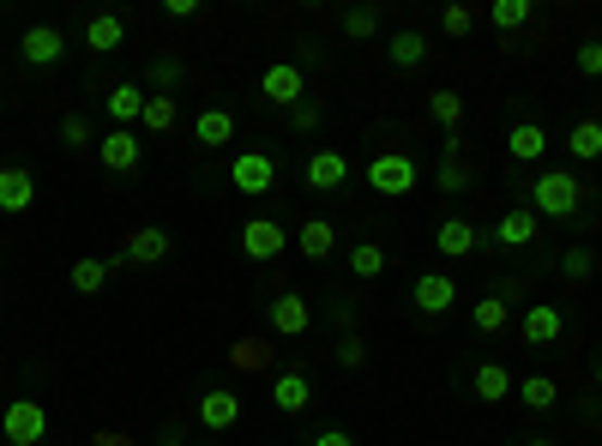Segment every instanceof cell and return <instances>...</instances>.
<instances>
[{
    "mask_svg": "<svg viewBox=\"0 0 602 446\" xmlns=\"http://www.w3.org/2000/svg\"><path fill=\"white\" fill-rule=\"evenodd\" d=\"M308 326H314L308 296H301V289H277V296H272V332H277V338H301Z\"/></svg>",
    "mask_w": 602,
    "mask_h": 446,
    "instance_id": "cell-6",
    "label": "cell"
},
{
    "mask_svg": "<svg viewBox=\"0 0 602 446\" xmlns=\"http://www.w3.org/2000/svg\"><path fill=\"white\" fill-rule=\"evenodd\" d=\"M410 302H416L422 314H452V308H459V284L446 272H422L416 284H410Z\"/></svg>",
    "mask_w": 602,
    "mask_h": 446,
    "instance_id": "cell-8",
    "label": "cell"
},
{
    "mask_svg": "<svg viewBox=\"0 0 602 446\" xmlns=\"http://www.w3.org/2000/svg\"><path fill=\"white\" fill-rule=\"evenodd\" d=\"M260 97H265V103H277V109L289 115L296 103H308V73H301L296 61H272V66L260 73Z\"/></svg>",
    "mask_w": 602,
    "mask_h": 446,
    "instance_id": "cell-3",
    "label": "cell"
},
{
    "mask_svg": "<svg viewBox=\"0 0 602 446\" xmlns=\"http://www.w3.org/2000/svg\"><path fill=\"white\" fill-rule=\"evenodd\" d=\"M187 79V66L181 61H170V54H163V61H145V97H175V85Z\"/></svg>",
    "mask_w": 602,
    "mask_h": 446,
    "instance_id": "cell-25",
    "label": "cell"
},
{
    "mask_svg": "<svg viewBox=\"0 0 602 446\" xmlns=\"http://www.w3.org/2000/svg\"><path fill=\"white\" fill-rule=\"evenodd\" d=\"M272 405L284 410V417H301V410L314 405V381H308L301 368H284V374L272 381Z\"/></svg>",
    "mask_w": 602,
    "mask_h": 446,
    "instance_id": "cell-14",
    "label": "cell"
},
{
    "mask_svg": "<svg viewBox=\"0 0 602 446\" xmlns=\"http://www.w3.org/2000/svg\"><path fill=\"white\" fill-rule=\"evenodd\" d=\"M561 272H566V277H573V284H585V277H590V272H597V253H590V248H585V241H573V248H566V253H561Z\"/></svg>",
    "mask_w": 602,
    "mask_h": 446,
    "instance_id": "cell-35",
    "label": "cell"
},
{
    "mask_svg": "<svg viewBox=\"0 0 602 446\" xmlns=\"http://www.w3.org/2000/svg\"><path fill=\"white\" fill-rule=\"evenodd\" d=\"M314 446H355V434H350V429H319Z\"/></svg>",
    "mask_w": 602,
    "mask_h": 446,
    "instance_id": "cell-44",
    "label": "cell"
},
{
    "mask_svg": "<svg viewBox=\"0 0 602 446\" xmlns=\"http://www.w3.org/2000/svg\"><path fill=\"white\" fill-rule=\"evenodd\" d=\"M139 151H145V145H139V133H133V127H109L103 139H97V163H103L109 175H127L133 163H139Z\"/></svg>",
    "mask_w": 602,
    "mask_h": 446,
    "instance_id": "cell-7",
    "label": "cell"
},
{
    "mask_svg": "<svg viewBox=\"0 0 602 446\" xmlns=\"http://www.w3.org/2000/svg\"><path fill=\"white\" fill-rule=\"evenodd\" d=\"M530 13H537V7H530V0H494V30H524L530 25Z\"/></svg>",
    "mask_w": 602,
    "mask_h": 446,
    "instance_id": "cell-34",
    "label": "cell"
},
{
    "mask_svg": "<svg viewBox=\"0 0 602 446\" xmlns=\"http://www.w3.org/2000/svg\"><path fill=\"white\" fill-rule=\"evenodd\" d=\"M537 236H542L537 211H500V218H494V248H506V253H524Z\"/></svg>",
    "mask_w": 602,
    "mask_h": 446,
    "instance_id": "cell-11",
    "label": "cell"
},
{
    "mask_svg": "<svg viewBox=\"0 0 602 446\" xmlns=\"http://www.w3.org/2000/svg\"><path fill=\"white\" fill-rule=\"evenodd\" d=\"M428 115H434V127L452 133V127L464 121V97H459V91H434V97H428Z\"/></svg>",
    "mask_w": 602,
    "mask_h": 446,
    "instance_id": "cell-32",
    "label": "cell"
},
{
    "mask_svg": "<svg viewBox=\"0 0 602 446\" xmlns=\"http://www.w3.org/2000/svg\"><path fill=\"white\" fill-rule=\"evenodd\" d=\"M578 73H585V79H602V37H590V42H578Z\"/></svg>",
    "mask_w": 602,
    "mask_h": 446,
    "instance_id": "cell-39",
    "label": "cell"
},
{
    "mask_svg": "<svg viewBox=\"0 0 602 446\" xmlns=\"http://www.w3.org/2000/svg\"><path fill=\"white\" fill-rule=\"evenodd\" d=\"M229 182H236V194H272V187H277V163L265 158V151H241V158L229 163Z\"/></svg>",
    "mask_w": 602,
    "mask_h": 446,
    "instance_id": "cell-9",
    "label": "cell"
},
{
    "mask_svg": "<svg viewBox=\"0 0 602 446\" xmlns=\"http://www.w3.org/2000/svg\"><path fill=\"white\" fill-rule=\"evenodd\" d=\"M175 121H181V103H175V97H145V115H139L145 133H170Z\"/></svg>",
    "mask_w": 602,
    "mask_h": 446,
    "instance_id": "cell-31",
    "label": "cell"
},
{
    "mask_svg": "<svg viewBox=\"0 0 602 446\" xmlns=\"http://www.w3.org/2000/svg\"><path fill=\"white\" fill-rule=\"evenodd\" d=\"M193 139L205 145V151L229 145V139H236V115H229V109H199V115H193Z\"/></svg>",
    "mask_w": 602,
    "mask_h": 446,
    "instance_id": "cell-21",
    "label": "cell"
},
{
    "mask_svg": "<svg viewBox=\"0 0 602 446\" xmlns=\"http://www.w3.org/2000/svg\"><path fill=\"white\" fill-rule=\"evenodd\" d=\"M471 386H476V398H482V405H506L512 386H518V374H512V368H500V362H482L471 374Z\"/></svg>",
    "mask_w": 602,
    "mask_h": 446,
    "instance_id": "cell-20",
    "label": "cell"
},
{
    "mask_svg": "<svg viewBox=\"0 0 602 446\" xmlns=\"http://www.w3.org/2000/svg\"><path fill=\"white\" fill-rule=\"evenodd\" d=\"M301 253H308V260H326V253L331 248H338V230H331V223L326 218H308V223H301Z\"/></svg>",
    "mask_w": 602,
    "mask_h": 446,
    "instance_id": "cell-29",
    "label": "cell"
},
{
    "mask_svg": "<svg viewBox=\"0 0 602 446\" xmlns=\"http://www.w3.org/2000/svg\"><path fill=\"white\" fill-rule=\"evenodd\" d=\"M0 434H7V446H37L49 434V410L37 398H13V405L0 410Z\"/></svg>",
    "mask_w": 602,
    "mask_h": 446,
    "instance_id": "cell-4",
    "label": "cell"
},
{
    "mask_svg": "<svg viewBox=\"0 0 602 446\" xmlns=\"http://www.w3.org/2000/svg\"><path fill=\"white\" fill-rule=\"evenodd\" d=\"M163 13H170V18H193L199 0H163Z\"/></svg>",
    "mask_w": 602,
    "mask_h": 446,
    "instance_id": "cell-45",
    "label": "cell"
},
{
    "mask_svg": "<svg viewBox=\"0 0 602 446\" xmlns=\"http://www.w3.org/2000/svg\"><path fill=\"white\" fill-rule=\"evenodd\" d=\"M343 182H350V158L331 151V145H319L314 158H308V187H314V194H331V187H343Z\"/></svg>",
    "mask_w": 602,
    "mask_h": 446,
    "instance_id": "cell-15",
    "label": "cell"
},
{
    "mask_svg": "<svg viewBox=\"0 0 602 446\" xmlns=\"http://www.w3.org/2000/svg\"><path fill=\"white\" fill-rule=\"evenodd\" d=\"M416 182H422V170H416L410 151H380V158L367 163V187L386 194V199H410V194H416Z\"/></svg>",
    "mask_w": 602,
    "mask_h": 446,
    "instance_id": "cell-2",
    "label": "cell"
},
{
    "mask_svg": "<svg viewBox=\"0 0 602 446\" xmlns=\"http://www.w3.org/2000/svg\"><path fill=\"white\" fill-rule=\"evenodd\" d=\"M109 115H115L121 127H133V121L145 115V85H115V91H109Z\"/></svg>",
    "mask_w": 602,
    "mask_h": 446,
    "instance_id": "cell-30",
    "label": "cell"
},
{
    "mask_svg": "<svg viewBox=\"0 0 602 446\" xmlns=\"http://www.w3.org/2000/svg\"><path fill=\"white\" fill-rule=\"evenodd\" d=\"M18 54H25V66H54L66 54V30L61 25H30L25 37H18Z\"/></svg>",
    "mask_w": 602,
    "mask_h": 446,
    "instance_id": "cell-12",
    "label": "cell"
},
{
    "mask_svg": "<svg viewBox=\"0 0 602 446\" xmlns=\"http://www.w3.org/2000/svg\"><path fill=\"white\" fill-rule=\"evenodd\" d=\"M289 127H296V133H314V127H319V103H296V109H289Z\"/></svg>",
    "mask_w": 602,
    "mask_h": 446,
    "instance_id": "cell-42",
    "label": "cell"
},
{
    "mask_svg": "<svg viewBox=\"0 0 602 446\" xmlns=\"http://www.w3.org/2000/svg\"><path fill=\"white\" fill-rule=\"evenodd\" d=\"M37 206V175L18 170V163H0V211H30Z\"/></svg>",
    "mask_w": 602,
    "mask_h": 446,
    "instance_id": "cell-13",
    "label": "cell"
},
{
    "mask_svg": "<svg viewBox=\"0 0 602 446\" xmlns=\"http://www.w3.org/2000/svg\"><path fill=\"white\" fill-rule=\"evenodd\" d=\"M549 127H542V121H518V127H512L506 133V151H512V158H518V163H542V158H549Z\"/></svg>",
    "mask_w": 602,
    "mask_h": 446,
    "instance_id": "cell-18",
    "label": "cell"
},
{
    "mask_svg": "<svg viewBox=\"0 0 602 446\" xmlns=\"http://www.w3.org/2000/svg\"><path fill=\"white\" fill-rule=\"evenodd\" d=\"M115 265H121V253H115V260H79L66 284L79 289V296H103V289H109V277H115Z\"/></svg>",
    "mask_w": 602,
    "mask_h": 446,
    "instance_id": "cell-24",
    "label": "cell"
},
{
    "mask_svg": "<svg viewBox=\"0 0 602 446\" xmlns=\"http://www.w3.org/2000/svg\"><path fill=\"white\" fill-rule=\"evenodd\" d=\"M440 25H446V37H471V30H476V13H471V7H446Z\"/></svg>",
    "mask_w": 602,
    "mask_h": 446,
    "instance_id": "cell-40",
    "label": "cell"
},
{
    "mask_svg": "<svg viewBox=\"0 0 602 446\" xmlns=\"http://www.w3.org/2000/svg\"><path fill=\"white\" fill-rule=\"evenodd\" d=\"M284 248H289V230L277 218H248L241 223V253H248L253 265H272Z\"/></svg>",
    "mask_w": 602,
    "mask_h": 446,
    "instance_id": "cell-5",
    "label": "cell"
},
{
    "mask_svg": "<svg viewBox=\"0 0 602 446\" xmlns=\"http://www.w3.org/2000/svg\"><path fill=\"white\" fill-rule=\"evenodd\" d=\"M199 422H205L211 434H223V429H236L241 422V398L229 393V386H211L205 398H199Z\"/></svg>",
    "mask_w": 602,
    "mask_h": 446,
    "instance_id": "cell-17",
    "label": "cell"
},
{
    "mask_svg": "<svg viewBox=\"0 0 602 446\" xmlns=\"http://www.w3.org/2000/svg\"><path fill=\"white\" fill-rule=\"evenodd\" d=\"M428 61V37H422V30H398L392 42H386V66H392V73H410V66H422Z\"/></svg>",
    "mask_w": 602,
    "mask_h": 446,
    "instance_id": "cell-22",
    "label": "cell"
},
{
    "mask_svg": "<svg viewBox=\"0 0 602 446\" xmlns=\"http://www.w3.org/2000/svg\"><path fill=\"white\" fill-rule=\"evenodd\" d=\"M121 260H133V265L170 260V230H158V223H139V230L127 236V248H121Z\"/></svg>",
    "mask_w": 602,
    "mask_h": 446,
    "instance_id": "cell-16",
    "label": "cell"
},
{
    "mask_svg": "<svg viewBox=\"0 0 602 446\" xmlns=\"http://www.w3.org/2000/svg\"><path fill=\"white\" fill-rule=\"evenodd\" d=\"M566 158L573 163H597L602 158V121H573V133H566Z\"/></svg>",
    "mask_w": 602,
    "mask_h": 446,
    "instance_id": "cell-26",
    "label": "cell"
},
{
    "mask_svg": "<svg viewBox=\"0 0 602 446\" xmlns=\"http://www.w3.org/2000/svg\"><path fill=\"white\" fill-rule=\"evenodd\" d=\"M597 386H602V362H597Z\"/></svg>",
    "mask_w": 602,
    "mask_h": 446,
    "instance_id": "cell-47",
    "label": "cell"
},
{
    "mask_svg": "<svg viewBox=\"0 0 602 446\" xmlns=\"http://www.w3.org/2000/svg\"><path fill=\"white\" fill-rule=\"evenodd\" d=\"M518 332H524V344H537V350H549V344H561V338H566V314H561L554 302H537V308H524Z\"/></svg>",
    "mask_w": 602,
    "mask_h": 446,
    "instance_id": "cell-10",
    "label": "cell"
},
{
    "mask_svg": "<svg viewBox=\"0 0 602 446\" xmlns=\"http://www.w3.org/2000/svg\"><path fill=\"white\" fill-rule=\"evenodd\" d=\"M476 241H482V236H476L471 218H446L440 230H434V248H440L446 260H464V253H476Z\"/></svg>",
    "mask_w": 602,
    "mask_h": 446,
    "instance_id": "cell-19",
    "label": "cell"
},
{
    "mask_svg": "<svg viewBox=\"0 0 602 446\" xmlns=\"http://www.w3.org/2000/svg\"><path fill=\"white\" fill-rule=\"evenodd\" d=\"M471 320H476V332H494V338H500V332H506V320H512V302L500 296V289H488L482 302L471 308Z\"/></svg>",
    "mask_w": 602,
    "mask_h": 446,
    "instance_id": "cell-28",
    "label": "cell"
},
{
    "mask_svg": "<svg viewBox=\"0 0 602 446\" xmlns=\"http://www.w3.org/2000/svg\"><path fill=\"white\" fill-rule=\"evenodd\" d=\"M331 356H338V368H362V356H367V344H362V338H355V332H343V338H338V350H331Z\"/></svg>",
    "mask_w": 602,
    "mask_h": 446,
    "instance_id": "cell-41",
    "label": "cell"
},
{
    "mask_svg": "<svg viewBox=\"0 0 602 446\" xmlns=\"http://www.w3.org/2000/svg\"><path fill=\"white\" fill-rule=\"evenodd\" d=\"M236 362H241V368H265V362H272V350H265V344H241Z\"/></svg>",
    "mask_w": 602,
    "mask_h": 446,
    "instance_id": "cell-43",
    "label": "cell"
},
{
    "mask_svg": "<svg viewBox=\"0 0 602 446\" xmlns=\"http://www.w3.org/2000/svg\"><path fill=\"white\" fill-rule=\"evenodd\" d=\"M512 398H518L524 410H554L561 405V381H549V374H524V381L512 386Z\"/></svg>",
    "mask_w": 602,
    "mask_h": 446,
    "instance_id": "cell-23",
    "label": "cell"
},
{
    "mask_svg": "<svg viewBox=\"0 0 602 446\" xmlns=\"http://www.w3.org/2000/svg\"><path fill=\"white\" fill-rule=\"evenodd\" d=\"M350 272L355 277H380L386 272V248H380V241H355V248H350Z\"/></svg>",
    "mask_w": 602,
    "mask_h": 446,
    "instance_id": "cell-33",
    "label": "cell"
},
{
    "mask_svg": "<svg viewBox=\"0 0 602 446\" xmlns=\"http://www.w3.org/2000/svg\"><path fill=\"white\" fill-rule=\"evenodd\" d=\"M471 187V170L459 158H440V194H464Z\"/></svg>",
    "mask_w": 602,
    "mask_h": 446,
    "instance_id": "cell-38",
    "label": "cell"
},
{
    "mask_svg": "<svg viewBox=\"0 0 602 446\" xmlns=\"http://www.w3.org/2000/svg\"><path fill=\"white\" fill-rule=\"evenodd\" d=\"M578 206H585V187H578L573 170H542L537 182H530V211H537V218L566 223V218H578Z\"/></svg>",
    "mask_w": 602,
    "mask_h": 446,
    "instance_id": "cell-1",
    "label": "cell"
},
{
    "mask_svg": "<svg viewBox=\"0 0 602 446\" xmlns=\"http://www.w3.org/2000/svg\"><path fill=\"white\" fill-rule=\"evenodd\" d=\"M524 446H554V441H524Z\"/></svg>",
    "mask_w": 602,
    "mask_h": 446,
    "instance_id": "cell-46",
    "label": "cell"
},
{
    "mask_svg": "<svg viewBox=\"0 0 602 446\" xmlns=\"http://www.w3.org/2000/svg\"><path fill=\"white\" fill-rule=\"evenodd\" d=\"M121 42H127V25H121L115 13H97V18H85V49L109 54V49H121Z\"/></svg>",
    "mask_w": 602,
    "mask_h": 446,
    "instance_id": "cell-27",
    "label": "cell"
},
{
    "mask_svg": "<svg viewBox=\"0 0 602 446\" xmlns=\"http://www.w3.org/2000/svg\"><path fill=\"white\" fill-rule=\"evenodd\" d=\"M374 30H380V13H374V7H355V13H343V37H374Z\"/></svg>",
    "mask_w": 602,
    "mask_h": 446,
    "instance_id": "cell-36",
    "label": "cell"
},
{
    "mask_svg": "<svg viewBox=\"0 0 602 446\" xmlns=\"http://www.w3.org/2000/svg\"><path fill=\"white\" fill-rule=\"evenodd\" d=\"M61 145H66V151H85V145H91V121H85V115H61Z\"/></svg>",
    "mask_w": 602,
    "mask_h": 446,
    "instance_id": "cell-37",
    "label": "cell"
}]
</instances>
